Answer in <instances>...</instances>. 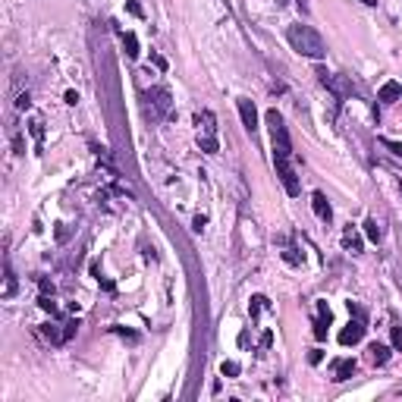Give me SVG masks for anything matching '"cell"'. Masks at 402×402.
<instances>
[{"label":"cell","instance_id":"1","mask_svg":"<svg viewBox=\"0 0 402 402\" xmlns=\"http://www.w3.org/2000/svg\"><path fill=\"white\" fill-rule=\"evenodd\" d=\"M267 126H270V139H273V167H277V176L283 179V189L289 195H298V176L292 170V142H289V132L283 126V116L277 110H267Z\"/></svg>","mask_w":402,"mask_h":402},{"label":"cell","instance_id":"2","mask_svg":"<svg viewBox=\"0 0 402 402\" xmlns=\"http://www.w3.org/2000/svg\"><path fill=\"white\" fill-rule=\"evenodd\" d=\"M286 38H289V44H292L295 54H302V57H311V60H324V54H327V47H324V41L321 35L311 29V25H302V22H292L286 29Z\"/></svg>","mask_w":402,"mask_h":402},{"label":"cell","instance_id":"3","mask_svg":"<svg viewBox=\"0 0 402 402\" xmlns=\"http://www.w3.org/2000/svg\"><path fill=\"white\" fill-rule=\"evenodd\" d=\"M145 101L151 104V113H157V116H173V98H170L167 88H151L148 95H145Z\"/></svg>","mask_w":402,"mask_h":402},{"label":"cell","instance_id":"4","mask_svg":"<svg viewBox=\"0 0 402 402\" xmlns=\"http://www.w3.org/2000/svg\"><path fill=\"white\" fill-rule=\"evenodd\" d=\"M318 75H321V85H327V88H330L339 101L352 95V82H349L346 75H333V73H327V70H318Z\"/></svg>","mask_w":402,"mask_h":402},{"label":"cell","instance_id":"5","mask_svg":"<svg viewBox=\"0 0 402 402\" xmlns=\"http://www.w3.org/2000/svg\"><path fill=\"white\" fill-rule=\"evenodd\" d=\"M365 321L362 318H355V321H349L346 324V330L343 333H339V343H343V346H355V343H362V339H365Z\"/></svg>","mask_w":402,"mask_h":402},{"label":"cell","instance_id":"6","mask_svg":"<svg viewBox=\"0 0 402 402\" xmlns=\"http://www.w3.org/2000/svg\"><path fill=\"white\" fill-rule=\"evenodd\" d=\"M236 107H239V116H242L245 129H249V132L258 129V110H255L252 101H249V98H236Z\"/></svg>","mask_w":402,"mask_h":402},{"label":"cell","instance_id":"7","mask_svg":"<svg viewBox=\"0 0 402 402\" xmlns=\"http://www.w3.org/2000/svg\"><path fill=\"white\" fill-rule=\"evenodd\" d=\"M311 208H314V214H318V220H324V223H330V220H333V208H330V201H327V195H324V192H314L311 195Z\"/></svg>","mask_w":402,"mask_h":402},{"label":"cell","instance_id":"8","mask_svg":"<svg viewBox=\"0 0 402 402\" xmlns=\"http://www.w3.org/2000/svg\"><path fill=\"white\" fill-rule=\"evenodd\" d=\"M333 371H336V377H333V380H349L355 374V362H352V358H339V362L333 365Z\"/></svg>","mask_w":402,"mask_h":402},{"label":"cell","instance_id":"9","mask_svg":"<svg viewBox=\"0 0 402 402\" xmlns=\"http://www.w3.org/2000/svg\"><path fill=\"white\" fill-rule=\"evenodd\" d=\"M195 123H198L201 129H204V135H214V132H217V119H214L211 110H201V113L195 116Z\"/></svg>","mask_w":402,"mask_h":402},{"label":"cell","instance_id":"10","mask_svg":"<svg viewBox=\"0 0 402 402\" xmlns=\"http://www.w3.org/2000/svg\"><path fill=\"white\" fill-rule=\"evenodd\" d=\"M343 245H346V252H352V255H358V252H362V236H358L355 229L349 226L346 233H343Z\"/></svg>","mask_w":402,"mask_h":402},{"label":"cell","instance_id":"11","mask_svg":"<svg viewBox=\"0 0 402 402\" xmlns=\"http://www.w3.org/2000/svg\"><path fill=\"white\" fill-rule=\"evenodd\" d=\"M367 352H371V362H374V365H387V362H390V346L374 343L371 349H367Z\"/></svg>","mask_w":402,"mask_h":402},{"label":"cell","instance_id":"12","mask_svg":"<svg viewBox=\"0 0 402 402\" xmlns=\"http://www.w3.org/2000/svg\"><path fill=\"white\" fill-rule=\"evenodd\" d=\"M399 95H402V85L399 82H387L380 88V101H387V104H390V101H396Z\"/></svg>","mask_w":402,"mask_h":402},{"label":"cell","instance_id":"13","mask_svg":"<svg viewBox=\"0 0 402 402\" xmlns=\"http://www.w3.org/2000/svg\"><path fill=\"white\" fill-rule=\"evenodd\" d=\"M123 47H126V57H139V38H135L132 35V32H126V35H123Z\"/></svg>","mask_w":402,"mask_h":402},{"label":"cell","instance_id":"14","mask_svg":"<svg viewBox=\"0 0 402 402\" xmlns=\"http://www.w3.org/2000/svg\"><path fill=\"white\" fill-rule=\"evenodd\" d=\"M365 236L371 239V242H380V239H383V229H380L377 220H367V223H365Z\"/></svg>","mask_w":402,"mask_h":402},{"label":"cell","instance_id":"15","mask_svg":"<svg viewBox=\"0 0 402 402\" xmlns=\"http://www.w3.org/2000/svg\"><path fill=\"white\" fill-rule=\"evenodd\" d=\"M16 295V273L6 267V277H3V298H13Z\"/></svg>","mask_w":402,"mask_h":402},{"label":"cell","instance_id":"16","mask_svg":"<svg viewBox=\"0 0 402 402\" xmlns=\"http://www.w3.org/2000/svg\"><path fill=\"white\" fill-rule=\"evenodd\" d=\"M198 145H201V151H208V154H217V151H220V145H217V139H214V135H201Z\"/></svg>","mask_w":402,"mask_h":402},{"label":"cell","instance_id":"17","mask_svg":"<svg viewBox=\"0 0 402 402\" xmlns=\"http://www.w3.org/2000/svg\"><path fill=\"white\" fill-rule=\"evenodd\" d=\"M29 132L35 135V142H41V139H44V119H41V116H35V119L29 123Z\"/></svg>","mask_w":402,"mask_h":402},{"label":"cell","instance_id":"18","mask_svg":"<svg viewBox=\"0 0 402 402\" xmlns=\"http://www.w3.org/2000/svg\"><path fill=\"white\" fill-rule=\"evenodd\" d=\"M41 333H44L50 343H63V333H57V330H54V324H41Z\"/></svg>","mask_w":402,"mask_h":402},{"label":"cell","instance_id":"19","mask_svg":"<svg viewBox=\"0 0 402 402\" xmlns=\"http://www.w3.org/2000/svg\"><path fill=\"white\" fill-rule=\"evenodd\" d=\"M239 371H242V367H239L236 362H223L220 365V374H223V377H239Z\"/></svg>","mask_w":402,"mask_h":402},{"label":"cell","instance_id":"20","mask_svg":"<svg viewBox=\"0 0 402 402\" xmlns=\"http://www.w3.org/2000/svg\"><path fill=\"white\" fill-rule=\"evenodd\" d=\"M261 308H267V298H264V295H255V298H252V305H249L252 318H258V311H261Z\"/></svg>","mask_w":402,"mask_h":402},{"label":"cell","instance_id":"21","mask_svg":"<svg viewBox=\"0 0 402 402\" xmlns=\"http://www.w3.org/2000/svg\"><path fill=\"white\" fill-rule=\"evenodd\" d=\"M327 324H330L327 318H321L318 324H314V336H318V339H327Z\"/></svg>","mask_w":402,"mask_h":402},{"label":"cell","instance_id":"22","mask_svg":"<svg viewBox=\"0 0 402 402\" xmlns=\"http://www.w3.org/2000/svg\"><path fill=\"white\" fill-rule=\"evenodd\" d=\"M38 289H41V295H54V283L47 277H38Z\"/></svg>","mask_w":402,"mask_h":402},{"label":"cell","instance_id":"23","mask_svg":"<svg viewBox=\"0 0 402 402\" xmlns=\"http://www.w3.org/2000/svg\"><path fill=\"white\" fill-rule=\"evenodd\" d=\"M70 233H73V229L66 226V223H57V242H66V239H70Z\"/></svg>","mask_w":402,"mask_h":402},{"label":"cell","instance_id":"24","mask_svg":"<svg viewBox=\"0 0 402 402\" xmlns=\"http://www.w3.org/2000/svg\"><path fill=\"white\" fill-rule=\"evenodd\" d=\"M75 330H79V321H70V324H66V330H63V343L75 336Z\"/></svg>","mask_w":402,"mask_h":402},{"label":"cell","instance_id":"25","mask_svg":"<svg viewBox=\"0 0 402 402\" xmlns=\"http://www.w3.org/2000/svg\"><path fill=\"white\" fill-rule=\"evenodd\" d=\"M38 305L44 308V311H50V314H57V305L50 302V295H41V298H38Z\"/></svg>","mask_w":402,"mask_h":402},{"label":"cell","instance_id":"26","mask_svg":"<svg viewBox=\"0 0 402 402\" xmlns=\"http://www.w3.org/2000/svg\"><path fill=\"white\" fill-rule=\"evenodd\" d=\"M16 107H19V110H29V91H19V95H16Z\"/></svg>","mask_w":402,"mask_h":402},{"label":"cell","instance_id":"27","mask_svg":"<svg viewBox=\"0 0 402 402\" xmlns=\"http://www.w3.org/2000/svg\"><path fill=\"white\" fill-rule=\"evenodd\" d=\"M270 346H273V333L264 330V333H261V349H270Z\"/></svg>","mask_w":402,"mask_h":402},{"label":"cell","instance_id":"28","mask_svg":"<svg viewBox=\"0 0 402 402\" xmlns=\"http://www.w3.org/2000/svg\"><path fill=\"white\" fill-rule=\"evenodd\" d=\"M321 358H324L321 349H311V352H308V362H311V365H321Z\"/></svg>","mask_w":402,"mask_h":402},{"label":"cell","instance_id":"29","mask_svg":"<svg viewBox=\"0 0 402 402\" xmlns=\"http://www.w3.org/2000/svg\"><path fill=\"white\" fill-rule=\"evenodd\" d=\"M393 346L402 349V327H393Z\"/></svg>","mask_w":402,"mask_h":402},{"label":"cell","instance_id":"30","mask_svg":"<svg viewBox=\"0 0 402 402\" xmlns=\"http://www.w3.org/2000/svg\"><path fill=\"white\" fill-rule=\"evenodd\" d=\"M380 142L387 145V148H390L393 154H402V145H399V142H390V139H380Z\"/></svg>","mask_w":402,"mask_h":402},{"label":"cell","instance_id":"31","mask_svg":"<svg viewBox=\"0 0 402 402\" xmlns=\"http://www.w3.org/2000/svg\"><path fill=\"white\" fill-rule=\"evenodd\" d=\"M126 10H129L132 16H145V13H142V6L135 3V0H129V3H126Z\"/></svg>","mask_w":402,"mask_h":402},{"label":"cell","instance_id":"32","mask_svg":"<svg viewBox=\"0 0 402 402\" xmlns=\"http://www.w3.org/2000/svg\"><path fill=\"white\" fill-rule=\"evenodd\" d=\"M349 311H352V314H355V318H362V321H365V311H362V308H358L355 302H349Z\"/></svg>","mask_w":402,"mask_h":402},{"label":"cell","instance_id":"33","mask_svg":"<svg viewBox=\"0 0 402 402\" xmlns=\"http://www.w3.org/2000/svg\"><path fill=\"white\" fill-rule=\"evenodd\" d=\"M13 148H16V154H22V135H19V132L13 135Z\"/></svg>","mask_w":402,"mask_h":402},{"label":"cell","instance_id":"34","mask_svg":"<svg viewBox=\"0 0 402 402\" xmlns=\"http://www.w3.org/2000/svg\"><path fill=\"white\" fill-rule=\"evenodd\" d=\"M154 66H157V70H167V60L160 57V54H154Z\"/></svg>","mask_w":402,"mask_h":402},{"label":"cell","instance_id":"35","mask_svg":"<svg viewBox=\"0 0 402 402\" xmlns=\"http://www.w3.org/2000/svg\"><path fill=\"white\" fill-rule=\"evenodd\" d=\"M66 104H79V95H75V91H66Z\"/></svg>","mask_w":402,"mask_h":402},{"label":"cell","instance_id":"36","mask_svg":"<svg viewBox=\"0 0 402 402\" xmlns=\"http://www.w3.org/2000/svg\"><path fill=\"white\" fill-rule=\"evenodd\" d=\"M362 3H365V6H377V0H362Z\"/></svg>","mask_w":402,"mask_h":402},{"label":"cell","instance_id":"37","mask_svg":"<svg viewBox=\"0 0 402 402\" xmlns=\"http://www.w3.org/2000/svg\"><path fill=\"white\" fill-rule=\"evenodd\" d=\"M295 3H298V6H302V10H305V0H295Z\"/></svg>","mask_w":402,"mask_h":402}]
</instances>
